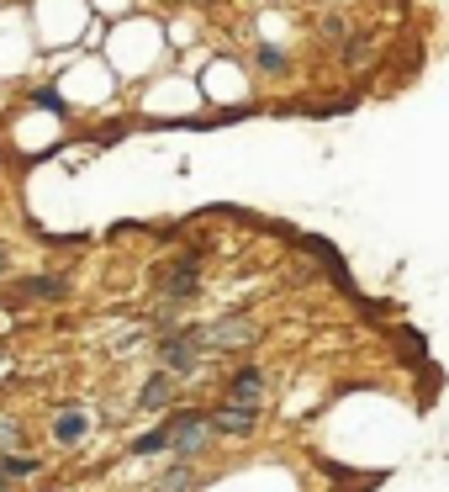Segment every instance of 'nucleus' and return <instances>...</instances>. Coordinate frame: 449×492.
Returning <instances> with one entry per match:
<instances>
[{
	"label": "nucleus",
	"instance_id": "15",
	"mask_svg": "<svg viewBox=\"0 0 449 492\" xmlns=\"http://www.w3.org/2000/svg\"><path fill=\"white\" fill-rule=\"evenodd\" d=\"M370 59V37H349L344 43V64H365Z\"/></svg>",
	"mask_w": 449,
	"mask_h": 492
},
{
	"label": "nucleus",
	"instance_id": "2",
	"mask_svg": "<svg viewBox=\"0 0 449 492\" xmlns=\"http://www.w3.org/2000/svg\"><path fill=\"white\" fill-rule=\"evenodd\" d=\"M164 429H170V450H175L180 461H185V456H196V450H201V445H207V413H170V424H164Z\"/></svg>",
	"mask_w": 449,
	"mask_h": 492
},
{
	"label": "nucleus",
	"instance_id": "10",
	"mask_svg": "<svg viewBox=\"0 0 449 492\" xmlns=\"http://www.w3.org/2000/svg\"><path fill=\"white\" fill-rule=\"evenodd\" d=\"M32 471H43L37 456H16V450H5V456H0V477H11V482H27Z\"/></svg>",
	"mask_w": 449,
	"mask_h": 492
},
{
	"label": "nucleus",
	"instance_id": "8",
	"mask_svg": "<svg viewBox=\"0 0 449 492\" xmlns=\"http://www.w3.org/2000/svg\"><path fill=\"white\" fill-rule=\"evenodd\" d=\"M85 434H90V413H85V408H63L59 418H54V445H63V450L80 445Z\"/></svg>",
	"mask_w": 449,
	"mask_h": 492
},
{
	"label": "nucleus",
	"instance_id": "1",
	"mask_svg": "<svg viewBox=\"0 0 449 492\" xmlns=\"http://www.w3.org/2000/svg\"><path fill=\"white\" fill-rule=\"evenodd\" d=\"M159 360L170 376H190V370L201 366V334L196 329H185V334H170L159 344Z\"/></svg>",
	"mask_w": 449,
	"mask_h": 492
},
{
	"label": "nucleus",
	"instance_id": "13",
	"mask_svg": "<svg viewBox=\"0 0 449 492\" xmlns=\"http://www.w3.org/2000/svg\"><path fill=\"white\" fill-rule=\"evenodd\" d=\"M317 32H323V43H344V37H349V22H344L338 11H328V16L317 22Z\"/></svg>",
	"mask_w": 449,
	"mask_h": 492
},
{
	"label": "nucleus",
	"instance_id": "6",
	"mask_svg": "<svg viewBox=\"0 0 449 492\" xmlns=\"http://www.w3.org/2000/svg\"><path fill=\"white\" fill-rule=\"evenodd\" d=\"M11 297H16V302H63V297H69V280L63 276H22L11 286Z\"/></svg>",
	"mask_w": 449,
	"mask_h": 492
},
{
	"label": "nucleus",
	"instance_id": "12",
	"mask_svg": "<svg viewBox=\"0 0 449 492\" xmlns=\"http://www.w3.org/2000/svg\"><path fill=\"white\" fill-rule=\"evenodd\" d=\"M254 64H259V69H265V74H286V69H291V59H286V54H280V48H254Z\"/></svg>",
	"mask_w": 449,
	"mask_h": 492
},
{
	"label": "nucleus",
	"instance_id": "9",
	"mask_svg": "<svg viewBox=\"0 0 449 492\" xmlns=\"http://www.w3.org/2000/svg\"><path fill=\"white\" fill-rule=\"evenodd\" d=\"M170 402H175V376L153 370L149 381H143V392H138V408H170Z\"/></svg>",
	"mask_w": 449,
	"mask_h": 492
},
{
	"label": "nucleus",
	"instance_id": "16",
	"mask_svg": "<svg viewBox=\"0 0 449 492\" xmlns=\"http://www.w3.org/2000/svg\"><path fill=\"white\" fill-rule=\"evenodd\" d=\"M22 445V429H16V418H5L0 413V450H16Z\"/></svg>",
	"mask_w": 449,
	"mask_h": 492
},
{
	"label": "nucleus",
	"instance_id": "5",
	"mask_svg": "<svg viewBox=\"0 0 449 492\" xmlns=\"http://www.w3.org/2000/svg\"><path fill=\"white\" fill-rule=\"evenodd\" d=\"M254 424H259V408H243V402H222V408L207 418V429L211 434H228V439L254 434Z\"/></svg>",
	"mask_w": 449,
	"mask_h": 492
},
{
	"label": "nucleus",
	"instance_id": "3",
	"mask_svg": "<svg viewBox=\"0 0 449 492\" xmlns=\"http://www.w3.org/2000/svg\"><path fill=\"white\" fill-rule=\"evenodd\" d=\"M201 334V349H243V344H254V318H217L211 329H196Z\"/></svg>",
	"mask_w": 449,
	"mask_h": 492
},
{
	"label": "nucleus",
	"instance_id": "11",
	"mask_svg": "<svg viewBox=\"0 0 449 492\" xmlns=\"http://www.w3.org/2000/svg\"><path fill=\"white\" fill-rule=\"evenodd\" d=\"M159 450H170V429H149L132 439V456H159Z\"/></svg>",
	"mask_w": 449,
	"mask_h": 492
},
{
	"label": "nucleus",
	"instance_id": "18",
	"mask_svg": "<svg viewBox=\"0 0 449 492\" xmlns=\"http://www.w3.org/2000/svg\"><path fill=\"white\" fill-rule=\"evenodd\" d=\"M5 260H11V254H5V244H0V276H5Z\"/></svg>",
	"mask_w": 449,
	"mask_h": 492
},
{
	"label": "nucleus",
	"instance_id": "14",
	"mask_svg": "<svg viewBox=\"0 0 449 492\" xmlns=\"http://www.w3.org/2000/svg\"><path fill=\"white\" fill-rule=\"evenodd\" d=\"M32 101H37L43 112H59V117H69V101H63V95H54L48 85H43V91H32Z\"/></svg>",
	"mask_w": 449,
	"mask_h": 492
},
{
	"label": "nucleus",
	"instance_id": "4",
	"mask_svg": "<svg viewBox=\"0 0 449 492\" xmlns=\"http://www.w3.org/2000/svg\"><path fill=\"white\" fill-rule=\"evenodd\" d=\"M196 280H201V254H175V265L164 271V302L196 297Z\"/></svg>",
	"mask_w": 449,
	"mask_h": 492
},
{
	"label": "nucleus",
	"instance_id": "17",
	"mask_svg": "<svg viewBox=\"0 0 449 492\" xmlns=\"http://www.w3.org/2000/svg\"><path fill=\"white\" fill-rule=\"evenodd\" d=\"M185 487H190V471H185V466H175V471L159 482V492H185Z\"/></svg>",
	"mask_w": 449,
	"mask_h": 492
},
{
	"label": "nucleus",
	"instance_id": "7",
	"mask_svg": "<svg viewBox=\"0 0 449 492\" xmlns=\"http://www.w3.org/2000/svg\"><path fill=\"white\" fill-rule=\"evenodd\" d=\"M228 402H243V408H259L265 402V370L259 366H243L233 381H228Z\"/></svg>",
	"mask_w": 449,
	"mask_h": 492
}]
</instances>
